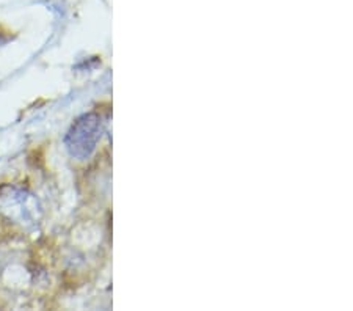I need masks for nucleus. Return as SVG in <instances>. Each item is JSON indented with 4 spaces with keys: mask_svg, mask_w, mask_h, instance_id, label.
I'll return each mask as SVG.
<instances>
[{
    "mask_svg": "<svg viewBox=\"0 0 353 311\" xmlns=\"http://www.w3.org/2000/svg\"><path fill=\"white\" fill-rule=\"evenodd\" d=\"M38 211L37 201L26 190L10 188H0V216L14 222H30L35 219Z\"/></svg>",
    "mask_w": 353,
    "mask_h": 311,
    "instance_id": "f257e3e1",
    "label": "nucleus"
}]
</instances>
